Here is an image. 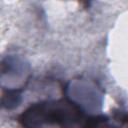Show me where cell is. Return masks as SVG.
<instances>
[{"label":"cell","mask_w":128,"mask_h":128,"mask_svg":"<svg viewBox=\"0 0 128 128\" xmlns=\"http://www.w3.org/2000/svg\"><path fill=\"white\" fill-rule=\"evenodd\" d=\"M32 126H87L89 120L74 104L59 100L45 101L30 106L20 119Z\"/></svg>","instance_id":"obj_1"}]
</instances>
